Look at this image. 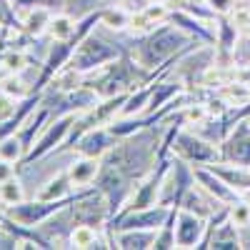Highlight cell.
<instances>
[{
    "mask_svg": "<svg viewBox=\"0 0 250 250\" xmlns=\"http://www.w3.org/2000/svg\"><path fill=\"white\" fill-rule=\"evenodd\" d=\"M203 43L193 40L185 30H180L178 25H173L170 20L155 25L148 35H145L133 50V58L138 65H143L148 73H155L160 68H165L168 62L180 60L190 53L193 48H198Z\"/></svg>",
    "mask_w": 250,
    "mask_h": 250,
    "instance_id": "cell-1",
    "label": "cell"
},
{
    "mask_svg": "<svg viewBox=\"0 0 250 250\" xmlns=\"http://www.w3.org/2000/svg\"><path fill=\"white\" fill-rule=\"evenodd\" d=\"M95 190V185H88V188H78L75 193L65 195V198H58V200H20L15 205H5V215H10L13 220L18 223H23L28 228H38V225H43L45 220L60 215V213H65L68 208H73L80 198H85Z\"/></svg>",
    "mask_w": 250,
    "mask_h": 250,
    "instance_id": "cell-2",
    "label": "cell"
},
{
    "mask_svg": "<svg viewBox=\"0 0 250 250\" xmlns=\"http://www.w3.org/2000/svg\"><path fill=\"white\" fill-rule=\"evenodd\" d=\"M123 53V48L118 43H113V40H105V38H100L95 35L93 30L80 40V45L75 48L73 58L65 68H73L75 73L80 75H88V73H95L100 68H105L110 65L113 60H118Z\"/></svg>",
    "mask_w": 250,
    "mask_h": 250,
    "instance_id": "cell-3",
    "label": "cell"
},
{
    "mask_svg": "<svg viewBox=\"0 0 250 250\" xmlns=\"http://www.w3.org/2000/svg\"><path fill=\"white\" fill-rule=\"evenodd\" d=\"M173 153L178 158H183L185 163H190L193 168H195V165H210V163L223 158L220 148L213 140H208L200 133L185 130V128H180L175 133V138H173Z\"/></svg>",
    "mask_w": 250,
    "mask_h": 250,
    "instance_id": "cell-4",
    "label": "cell"
},
{
    "mask_svg": "<svg viewBox=\"0 0 250 250\" xmlns=\"http://www.w3.org/2000/svg\"><path fill=\"white\" fill-rule=\"evenodd\" d=\"M195 185V175H193V165L185 163L183 158H178L173 153L170 160V168L165 170L163 185H160V193H158V203L165 208H180L183 195Z\"/></svg>",
    "mask_w": 250,
    "mask_h": 250,
    "instance_id": "cell-5",
    "label": "cell"
},
{
    "mask_svg": "<svg viewBox=\"0 0 250 250\" xmlns=\"http://www.w3.org/2000/svg\"><path fill=\"white\" fill-rule=\"evenodd\" d=\"M73 123H75V115H58V118L48 125V128H45V133L38 138V143L30 148V153L20 160L18 168H30L35 160H40V158H45L48 153L58 150V145L65 143V138H68V133H70V128H73Z\"/></svg>",
    "mask_w": 250,
    "mask_h": 250,
    "instance_id": "cell-6",
    "label": "cell"
},
{
    "mask_svg": "<svg viewBox=\"0 0 250 250\" xmlns=\"http://www.w3.org/2000/svg\"><path fill=\"white\" fill-rule=\"evenodd\" d=\"M173 208H165L160 203L150 205V208H140V210H128L118 215L115 220H110L108 230H130V228H140V230H158V228L168 220Z\"/></svg>",
    "mask_w": 250,
    "mask_h": 250,
    "instance_id": "cell-7",
    "label": "cell"
},
{
    "mask_svg": "<svg viewBox=\"0 0 250 250\" xmlns=\"http://www.w3.org/2000/svg\"><path fill=\"white\" fill-rule=\"evenodd\" d=\"M220 160L228 163H238L250 168V115L238 120L235 128L228 133L220 143Z\"/></svg>",
    "mask_w": 250,
    "mask_h": 250,
    "instance_id": "cell-8",
    "label": "cell"
},
{
    "mask_svg": "<svg viewBox=\"0 0 250 250\" xmlns=\"http://www.w3.org/2000/svg\"><path fill=\"white\" fill-rule=\"evenodd\" d=\"M193 175H195V183L203 188V190L210 198H215L218 203H223V205H233L243 198V193H238L235 188H230L215 170L208 168V165H195Z\"/></svg>",
    "mask_w": 250,
    "mask_h": 250,
    "instance_id": "cell-9",
    "label": "cell"
},
{
    "mask_svg": "<svg viewBox=\"0 0 250 250\" xmlns=\"http://www.w3.org/2000/svg\"><path fill=\"white\" fill-rule=\"evenodd\" d=\"M118 145V138L108 130V125H98V128H90L85 130L78 140L73 148L80 153V155H88V158H105L113 148Z\"/></svg>",
    "mask_w": 250,
    "mask_h": 250,
    "instance_id": "cell-10",
    "label": "cell"
},
{
    "mask_svg": "<svg viewBox=\"0 0 250 250\" xmlns=\"http://www.w3.org/2000/svg\"><path fill=\"white\" fill-rule=\"evenodd\" d=\"M205 218L178 208L175 213V248H198L205 233Z\"/></svg>",
    "mask_w": 250,
    "mask_h": 250,
    "instance_id": "cell-11",
    "label": "cell"
},
{
    "mask_svg": "<svg viewBox=\"0 0 250 250\" xmlns=\"http://www.w3.org/2000/svg\"><path fill=\"white\" fill-rule=\"evenodd\" d=\"M158 230H140V228H130V230H115L108 243L110 248L118 250H150L155 243Z\"/></svg>",
    "mask_w": 250,
    "mask_h": 250,
    "instance_id": "cell-12",
    "label": "cell"
},
{
    "mask_svg": "<svg viewBox=\"0 0 250 250\" xmlns=\"http://www.w3.org/2000/svg\"><path fill=\"white\" fill-rule=\"evenodd\" d=\"M180 208H185V210H190V213H195V215H200V218H210L215 210H220L223 208V203H218L215 198H210L203 188L195 183L190 190H188L185 195H183V200H180Z\"/></svg>",
    "mask_w": 250,
    "mask_h": 250,
    "instance_id": "cell-13",
    "label": "cell"
},
{
    "mask_svg": "<svg viewBox=\"0 0 250 250\" xmlns=\"http://www.w3.org/2000/svg\"><path fill=\"white\" fill-rule=\"evenodd\" d=\"M103 170V160L100 158H88V155H80L75 163H70V168H68V175L73 180V188L78 190V188H88L90 183L98 180Z\"/></svg>",
    "mask_w": 250,
    "mask_h": 250,
    "instance_id": "cell-14",
    "label": "cell"
},
{
    "mask_svg": "<svg viewBox=\"0 0 250 250\" xmlns=\"http://www.w3.org/2000/svg\"><path fill=\"white\" fill-rule=\"evenodd\" d=\"M210 170H215L228 185L235 188L238 193H245L250 190V168L245 165H238V163H228V160H215L208 165Z\"/></svg>",
    "mask_w": 250,
    "mask_h": 250,
    "instance_id": "cell-15",
    "label": "cell"
},
{
    "mask_svg": "<svg viewBox=\"0 0 250 250\" xmlns=\"http://www.w3.org/2000/svg\"><path fill=\"white\" fill-rule=\"evenodd\" d=\"M165 75H168V73H165ZM165 75L155 83V90L150 95V103H148V110H145V113H155L163 105H168L173 98L183 95V83L175 80V78H165Z\"/></svg>",
    "mask_w": 250,
    "mask_h": 250,
    "instance_id": "cell-16",
    "label": "cell"
},
{
    "mask_svg": "<svg viewBox=\"0 0 250 250\" xmlns=\"http://www.w3.org/2000/svg\"><path fill=\"white\" fill-rule=\"evenodd\" d=\"M53 113H50V108L48 105H43L38 113H33L25 123H23V128H20L15 135L20 138V143H23V148H25V155L30 153V148L35 145V135L40 133V128H43V125L48 123V118H50Z\"/></svg>",
    "mask_w": 250,
    "mask_h": 250,
    "instance_id": "cell-17",
    "label": "cell"
},
{
    "mask_svg": "<svg viewBox=\"0 0 250 250\" xmlns=\"http://www.w3.org/2000/svg\"><path fill=\"white\" fill-rule=\"evenodd\" d=\"M70 245L73 248H110L108 240H103L98 235V228L88 225V223H75L70 230Z\"/></svg>",
    "mask_w": 250,
    "mask_h": 250,
    "instance_id": "cell-18",
    "label": "cell"
},
{
    "mask_svg": "<svg viewBox=\"0 0 250 250\" xmlns=\"http://www.w3.org/2000/svg\"><path fill=\"white\" fill-rule=\"evenodd\" d=\"M215 45H220V53L223 55H230L238 45V28L230 20V15H218L215 18Z\"/></svg>",
    "mask_w": 250,
    "mask_h": 250,
    "instance_id": "cell-19",
    "label": "cell"
},
{
    "mask_svg": "<svg viewBox=\"0 0 250 250\" xmlns=\"http://www.w3.org/2000/svg\"><path fill=\"white\" fill-rule=\"evenodd\" d=\"M53 20V8H30L23 18V33L30 38L43 35Z\"/></svg>",
    "mask_w": 250,
    "mask_h": 250,
    "instance_id": "cell-20",
    "label": "cell"
},
{
    "mask_svg": "<svg viewBox=\"0 0 250 250\" xmlns=\"http://www.w3.org/2000/svg\"><path fill=\"white\" fill-rule=\"evenodd\" d=\"M70 193H73V180H70L68 170H62V173L53 175L43 188H40V193L35 198H40V200H58V198L70 195Z\"/></svg>",
    "mask_w": 250,
    "mask_h": 250,
    "instance_id": "cell-21",
    "label": "cell"
},
{
    "mask_svg": "<svg viewBox=\"0 0 250 250\" xmlns=\"http://www.w3.org/2000/svg\"><path fill=\"white\" fill-rule=\"evenodd\" d=\"M130 20H133V13L125 10L120 5H105L103 8V15H100V25H105L110 30H125L130 28Z\"/></svg>",
    "mask_w": 250,
    "mask_h": 250,
    "instance_id": "cell-22",
    "label": "cell"
},
{
    "mask_svg": "<svg viewBox=\"0 0 250 250\" xmlns=\"http://www.w3.org/2000/svg\"><path fill=\"white\" fill-rule=\"evenodd\" d=\"M48 33L53 40H68L78 33V18H73L70 13H60V15H53L50 25H48Z\"/></svg>",
    "mask_w": 250,
    "mask_h": 250,
    "instance_id": "cell-23",
    "label": "cell"
},
{
    "mask_svg": "<svg viewBox=\"0 0 250 250\" xmlns=\"http://www.w3.org/2000/svg\"><path fill=\"white\" fill-rule=\"evenodd\" d=\"M175 213L178 208H173L168 220H165L160 228H158V235H155V243H153V250H168V248H175Z\"/></svg>",
    "mask_w": 250,
    "mask_h": 250,
    "instance_id": "cell-24",
    "label": "cell"
},
{
    "mask_svg": "<svg viewBox=\"0 0 250 250\" xmlns=\"http://www.w3.org/2000/svg\"><path fill=\"white\" fill-rule=\"evenodd\" d=\"M113 0H65V13H70L73 18H85L88 13H93V10H100V8H105V5H110Z\"/></svg>",
    "mask_w": 250,
    "mask_h": 250,
    "instance_id": "cell-25",
    "label": "cell"
},
{
    "mask_svg": "<svg viewBox=\"0 0 250 250\" xmlns=\"http://www.w3.org/2000/svg\"><path fill=\"white\" fill-rule=\"evenodd\" d=\"M0 158L10 160L15 165H20V160L25 158V148L20 143L18 135H8V138H0Z\"/></svg>",
    "mask_w": 250,
    "mask_h": 250,
    "instance_id": "cell-26",
    "label": "cell"
},
{
    "mask_svg": "<svg viewBox=\"0 0 250 250\" xmlns=\"http://www.w3.org/2000/svg\"><path fill=\"white\" fill-rule=\"evenodd\" d=\"M20 200H25V195H23V185H20V180L15 175L0 183V203L3 205H15Z\"/></svg>",
    "mask_w": 250,
    "mask_h": 250,
    "instance_id": "cell-27",
    "label": "cell"
},
{
    "mask_svg": "<svg viewBox=\"0 0 250 250\" xmlns=\"http://www.w3.org/2000/svg\"><path fill=\"white\" fill-rule=\"evenodd\" d=\"M0 90L8 93V95H13V98H18V100H23L25 95H30V88H23V83H20V78H18L15 73L0 78Z\"/></svg>",
    "mask_w": 250,
    "mask_h": 250,
    "instance_id": "cell-28",
    "label": "cell"
},
{
    "mask_svg": "<svg viewBox=\"0 0 250 250\" xmlns=\"http://www.w3.org/2000/svg\"><path fill=\"white\" fill-rule=\"evenodd\" d=\"M28 58L20 53V50H15V48H8L5 53H3V58H0V65H5L8 68V73H20V70H25L28 65Z\"/></svg>",
    "mask_w": 250,
    "mask_h": 250,
    "instance_id": "cell-29",
    "label": "cell"
},
{
    "mask_svg": "<svg viewBox=\"0 0 250 250\" xmlns=\"http://www.w3.org/2000/svg\"><path fill=\"white\" fill-rule=\"evenodd\" d=\"M0 28L10 30H23V20H20L10 5V0H0Z\"/></svg>",
    "mask_w": 250,
    "mask_h": 250,
    "instance_id": "cell-30",
    "label": "cell"
},
{
    "mask_svg": "<svg viewBox=\"0 0 250 250\" xmlns=\"http://www.w3.org/2000/svg\"><path fill=\"white\" fill-rule=\"evenodd\" d=\"M230 208V220L238 225V228H248L250 225V205L245 203V198H240L238 203L228 205Z\"/></svg>",
    "mask_w": 250,
    "mask_h": 250,
    "instance_id": "cell-31",
    "label": "cell"
},
{
    "mask_svg": "<svg viewBox=\"0 0 250 250\" xmlns=\"http://www.w3.org/2000/svg\"><path fill=\"white\" fill-rule=\"evenodd\" d=\"M230 20L235 23V28H238V30H248V25H250V5L233 8V13H230Z\"/></svg>",
    "mask_w": 250,
    "mask_h": 250,
    "instance_id": "cell-32",
    "label": "cell"
},
{
    "mask_svg": "<svg viewBox=\"0 0 250 250\" xmlns=\"http://www.w3.org/2000/svg\"><path fill=\"white\" fill-rule=\"evenodd\" d=\"M15 108H18V98L0 90V120H8L15 113Z\"/></svg>",
    "mask_w": 250,
    "mask_h": 250,
    "instance_id": "cell-33",
    "label": "cell"
},
{
    "mask_svg": "<svg viewBox=\"0 0 250 250\" xmlns=\"http://www.w3.org/2000/svg\"><path fill=\"white\" fill-rule=\"evenodd\" d=\"M205 5L215 15H230L233 8H235V0H205Z\"/></svg>",
    "mask_w": 250,
    "mask_h": 250,
    "instance_id": "cell-34",
    "label": "cell"
},
{
    "mask_svg": "<svg viewBox=\"0 0 250 250\" xmlns=\"http://www.w3.org/2000/svg\"><path fill=\"white\" fill-rule=\"evenodd\" d=\"M15 168H18L15 163H10V160H3V158H0V183L8 180V178H13V175H15Z\"/></svg>",
    "mask_w": 250,
    "mask_h": 250,
    "instance_id": "cell-35",
    "label": "cell"
},
{
    "mask_svg": "<svg viewBox=\"0 0 250 250\" xmlns=\"http://www.w3.org/2000/svg\"><path fill=\"white\" fill-rule=\"evenodd\" d=\"M243 198H245V203L250 205V190H245V193H243Z\"/></svg>",
    "mask_w": 250,
    "mask_h": 250,
    "instance_id": "cell-36",
    "label": "cell"
},
{
    "mask_svg": "<svg viewBox=\"0 0 250 250\" xmlns=\"http://www.w3.org/2000/svg\"><path fill=\"white\" fill-rule=\"evenodd\" d=\"M245 33H248V38H250V25H248V30H245Z\"/></svg>",
    "mask_w": 250,
    "mask_h": 250,
    "instance_id": "cell-37",
    "label": "cell"
},
{
    "mask_svg": "<svg viewBox=\"0 0 250 250\" xmlns=\"http://www.w3.org/2000/svg\"><path fill=\"white\" fill-rule=\"evenodd\" d=\"M195 3H205V0H195Z\"/></svg>",
    "mask_w": 250,
    "mask_h": 250,
    "instance_id": "cell-38",
    "label": "cell"
},
{
    "mask_svg": "<svg viewBox=\"0 0 250 250\" xmlns=\"http://www.w3.org/2000/svg\"><path fill=\"white\" fill-rule=\"evenodd\" d=\"M243 3H248V5H250V0H243Z\"/></svg>",
    "mask_w": 250,
    "mask_h": 250,
    "instance_id": "cell-39",
    "label": "cell"
}]
</instances>
